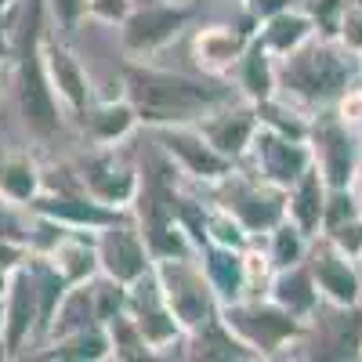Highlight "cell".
Returning a JSON list of instances; mask_svg holds the SVG:
<instances>
[{
    "label": "cell",
    "instance_id": "cell-1",
    "mask_svg": "<svg viewBox=\"0 0 362 362\" xmlns=\"http://www.w3.org/2000/svg\"><path fill=\"white\" fill-rule=\"evenodd\" d=\"M124 95L138 109L141 127H174V124H196L203 112L232 98V83L221 76H185L156 69L153 62H131L119 73Z\"/></svg>",
    "mask_w": 362,
    "mask_h": 362
},
{
    "label": "cell",
    "instance_id": "cell-2",
    "mask_svg": "<svg viewBox=\"0 0 362 362\" xmlns=\"http://www.w3.org/2000/svg\"><path fill=\"white\" fill-rule=\"evenodd\" d=\"M47 40V0H18L15 8V90L25 131L37 141H51L66 127V109L58 102L44 66Z\"/></svg>",
    "mask_w": 362,
    "mask_h": 362
},
{
    "label": "cell",
    "instance_id": "cell-3",
    "mask_svg": "<svg viewBox=\"0 0 362 362\" xmlns=\"http://www.w3.org/2000/svg\"><path fill=\"white\" fill-rule=\"evenodd\" d=\"M279 95L305 112L334 109L348 87L362 80V54L348 51L341 40L312 37L305 47L276 62Z\"/></svg>",
    "mask_w": 362,
    "mask_h": 362
},
{
    "label": "cell",
    "instance_id": "cell-4",
    "mask_svg": "<svg viewBox=\"0 0 362 362\" xmlns=\"http://www.w3.org/2000/svg\"><path fill=\"white\" fill-rule=\"evenodd\" d=\"M221 319L257 358H279L308 334V322L279 308L272 297H239L221 305Z\"/></svg>",
    "mask_w": 362,
    "mask_h": 362
},
{
    "label": "cell",
    "instance_id": "cell-5",
    "mask_svg": "<svg viewBox=\"0 0 362 362\" xmlns=\"http://www.w3.org/2000/svg\"><path fill=\"white\" fill-rule=\"evenodd\" d=\"M156 283L163 290V300L170 305L174 319L181 322L185 334H192L196 326L210 322L221 312V300L210 286L206 272L196 254H177V257H156L153 261Z\"/></svg>",
    "mask_w": 362,
    "mask_h": 362
},
{
    "label": "cell",
    "instance_id": "cell-6",
    "mask_svg": "<svg viewBox=\"0 0 362 362\" xmlns=\"http://www.w3.org/2000/svg\"><path fill=\"white\" fill-rule=\"evenodd\" d=\"M214 203H221L228 214L250 232V239H264L286 218V189L268 185L254 170H235L214 185Z\"/></svg>",
    "mask_w": 362,
    "mask_h": 362
},
{
    "label": "cell",
    "instance_id": "cell-7",
    "mask_svg": "<svg viewBox=\"0 0 362 362\" xmlns=\"http://www.w3.org/2000/svg\"><path fill=\"white\" fill-rule=\"evenodd\" d=\"M192 22L189 4H174V0H148L134 4V11L119 22V51L131 62H153L160 51H167Z\"/></svg>",
    "mask_w": 362,
    "mask_h": 362
},
{
    "label": "cell",
    "instance_id": "cell-8",
    "mask_svg": "<svg viewBox=\"0 0 362 362\" xmlns=\"http://www.w3.org/2000/svg\"><path fill=\"white\" fill-rule=\"evenodd\" d=\"M76 177L83 192L109 210H134L141 192V170L119 145H90L76 163Z\"/></svg>",
    "mask_w": 362,
    "mask_h": 362
},
{
    "label": "cell",
    "instance_id": "cell-9",
    "mask_svg": "<svg viewBox=\"0 0 362 362\" xmlns=\"http://www.w3.org/2000/svg\"><path fill=\"white\" fill-rule=\"evenodd\" d=\"M308 148H312V163L319 167V174L329 189L355 185V174H358V163H362L358 127L344 124L334 109H319V112H312Z\"/></svg>",
    "mask_w": 362,
    "mask_h": 362
},
{
    "label": "cell",
    "instance_id": "cell-10",
    "mask_svg": "<svg viewBox=\"0 0 362 362\" xmlns=\"http://www.w3.org/2000/svg\"><path fill=\"white\" fill-rule=\"evenodd\" d=\"M156 141L167 153L170 167L177 174H185L192 185H210L214 189L218 181H225L235 163L228 156H221L214 145L203 138V131L196 124H174V127H156Z\"/></svg>",
    "mask_w": 362,
    "mask_h": 362
},
{
    "label": "cell",
    "instance_id": "cell-11",
    "mask_svg": "<svg viewBox=\"0 0 362 362\" xmlns=\"http://www.w3.org/2000/svg\"><path fill=\"white\" fill-rule=\"evenodd\" d=\"M127 315L141 329L145 344L153 348V355H170V348H185V329L174 319L170 305L163 300V290L156 283V272L148 268L141 279L127 286Z\"/></svg>",
    "mask_w": 362,
    "mask_h": 362
},
{
    "label": "cell",
    "instance_id": "cell-12",
    "mask_svg": "<svg viewBox=\"0 0 362 362\" xmlns=\"http://www.w3.org/2000/svg\"><path fill=\"white\" fill-rule=\"evenodd\" d=\"M44 341V322H40V293H37V279L29 264L22 261V268H15V276L4 290V329H0V348L4 358L22 355L33 341Z\"/></svg>",
    "mask_w": 362,
    "mask_h": 362
},
{
    "label": "cell",
    "instance_id": "cell-13",
    "mask_svg": "<svg viewBox=\"0 0 362 362\" xmlns=\"http://www.w3.org/2000/svg\"><path fill=\"white\" fill-rule=\"evenodd\" d=\"M308 272L319 286L322 305L337 308V312H355L362 305V268L358 261H351L348 254H341L337 247H329L326 239H312L308 250Z\"/></svg>",
    "mask_w": 362,
    "mask_h": 362
},
{
    "label": "cell",
    "instance_id": "cell-14",
    "mask_svg": "<svg viewBox=\"0 0 362 362\" xmlns=\"http://www.w3.org/2000/svg\"><path fill=\"white\" fill-rule=\"evenodd\" d=\"M98 264H102V276L124 286H131L153 268V250H148L138 221H131V214L98 228Z\"/></svg>",
    "mask_w": 362,
    "mask_h": 362
},
{
    "label": "cell",
    "instance_id": "cell-15",
    "mask_svg": "<svg viewBox=\"0 0 362 362\" xmlns=\"http://www.w3.org/2000/svg\"><path fill=\"white\" fill-rule=\"evenodd\" d=\"M196 127L203 131V138L218 148L221 156H228L232 163H243L247 153H250V141L261 127L257 119V105L247 102V98H228L221 105H214L210 112H203L196 119Z\"/></svg>",
    "mask_w": 362,
    "mask_h": 362
},
{
    "label": "cell",
    "instance_id": "cell-16",
    "mask_svg": "<svg viewBox=\"0 0 362 362\" xmlns=\"http://www.w3.org/2000/svg\"><path fill=\"white\" fill-rule=\"evenodd\" d=\"M247 160H250V170L257 177H264L268 185L290 189L312 167V148H308V141H293V138H283L268 127H257Z\"/></svg>",
    "mask_w": 362,
    "mask_h": 362
},
{
    "label": "cell",
    "instance_id": "cell-17",
    "mask_svg": "<svg viewBox=\"0 0 362 362\" xmlns=\"http://www.w3.org/2000/svg\"><path fill=\"white\" fill-rule=\"evenodd\" d=\"M254 22L247 25H228V22H210V25H199L192 33V62L203 76H228L239 62V54L247 51L250 37H254Z\"/></svg>",
    "mask_w": 362,
    "mask_h": 362
},
{
    "label": "cell",
    "instance_id": "cell-18",
    "mask_svg": "<svg viewBox=\"0 0 362 362\" xmlns=\"http://www.w3.org/2000/svg\"><path fill=\"white\" fill-rule=\"evenodd\" d=\"M44 66H47V80L54 87L58 102H62V109L80 119L87 112V105L95 102V87H90V76L80 62V54L69 44L47 37L44 40Z\"/></svg>",
    "mask_w": 362,
    "mask_h": 362
},
{
    "label": "cell",
    "instance_id": "cell-19",
    "mask_svg": "<svg viewBox=\"0 0 362 362\" xmlns=\"http://www.w3.org/2000/svg\"><path fill=\"white\" fill-rule=\"evenodd\" d=\"M80 127L90 145H119L141 127V119H138V109L131 105V98L124 90H116L112 98H95L87 105V112L80 116Z\"/></svg>",
    "mask_w": 362,
    "mask_h": 362
},
{
    "label": "cell",
    "instance_id": "cell-20",
    "mask_svg": "<svg viewBox=\"0 0 362 362\" xmlns=\"http://www.w3.org/2000/svg\"><path fill=\"white\" fill-rule=\"evenodd\" d=\"M44 257L58 272H62V279L69 286L102 276V264H98V232H90V228H66L62 235H58V243Z\"/></svg>",
    "mask_w": 362,
    "mask_h": 362
},
{
    "label": "cell",
    "instance_id": "cell-21",
    "mask_svg": "<svg viewBox=\"0 0 362 362\" xmlns=\"http://www.w3.org/2000/svg\"><path fill=\"white\" fill-rule=\"evenodd\" d=\"M279 308H286L290 315H297L300 322H315L319 315V305H322V297H319V286L312 279V272L308 264H290V268H279L276 276H272L268 283V293Z\"/></svg>",
    "mask_w": 362,
    "mask_h": 362
},
{
    "label": "cell",
    "instance_id": "cell-22",
    "mask_svg": "<svg viewBox=\"0 0 362 362\" xmlns=\"http://www.w3.org/2000/svg\"><path fill=\"white\" fill-rule=\"evenodd\" d=\"M196 257H199V264H203L206 279L214 286L221 305H232V300L247 297V257H243V250L221 247V243H203L196 250Z\"/></svg>",
    "mask_w": 362,
    "mask_h": 362
},
{
    "label": "cell",
    "instance_id": "cell-23",
    "mask_svg": "<svg viewBox=\"0 0 362 362\" xmlns=\"http://www.w3.org/2000/svg\"><path fill=\"white\" fill-rule=\"evenodd\" d=\"M276 62H279V58L272 54L257 37H250L247 51L239 54V62H235V69H232L228 76L235 80L239 95L257 105V102H264V98H272V95H279V73H276Z\"/></svg>",
    "mask_w": 362,
    "mask_h": 362
},
{
    "label": "cell",
    "instance_id": "cell-24",
    "mask_svg": "<svg viewBox=\"0 0 362 362\" xmlns=\"http://www.w3.org/2000/svg\"><path fill=\"white\" fill-rule=\"evenodd\" d=\"M326 192L329 185L322 181L319 167L312 163L293 185L286 189V218L312 239L322 235V214H326Z\"/></svg>",
    "mask_w": 362,
    "mask_h": 362
},
{
    "label": "cell",
    "instance_id": "cell-25",
    "mask_svg": "<svg viewBox=\"0 0 362 362\" xmlns=\"http://www.w3.org/2000/svg\"><path fill=\"white\" fill-rule=\"evenodd\" d=\"M185 348H189V351H185L189 358H203V362H250V358H257V355L225 326L221 312L210 319V322L196 326L192 334H185Z\"/></svg>",
    "mask_w": 362,
    "mask_h": 362
},
{
    "label": "cell",
    "instance_id": "cell-26",
    "mask_svg": "<svg viewBox=\"0 0 362 362\" xmlns=\"http://www.w3.org/2000/svg\"><path fill=\"white\" fill-rule=\"evenodd\" d=\"M254 37H257L272 54H276V58H286V54H293L297 47H305V44H308L312 37H319V33H315V22L293 4V8H286V11H279V15L264 18V22L254 29Z\"/></svg>",
    "mask_w": 362,
    "mask_h": 362
},
{
    "label": "cell",
    "instance_id": "cell-27",
    "mask_svg": "<svg viewBox=\"0 0 362 362\" xmlns=\"http://www.w3.org/2000/svg\"><path fill=\"white\" fill-rule=\"evenodd\" d=\"M40 358H62V362H109L112 344H109V329L105 322H90L83 329H73L66 337H54L44 344Z\"/></svg>",
    "mask_w": 362,
    "mask_h": 362
},
{
    "label": "cell",
    "instance_id": "cell-28",
    "mask_svg": "<svg viewBox=\"0 0 362 362\" xmlns=\"http://www.w3.org/2000/svg\"><path fill=\"white\" fill-rule=\"evenodd\" d=\"M44 189V167L33 153H4V167H0V196L15 206H25L33 203Z\"/></svg>",
    "mask_w": 362,
    "mask_h": 362
},
{
    "label": "cell",
    "instance_id": "cell-29",
    "mask_svg": "<svg viewBox=\"0 0 362 362\" xmlns=\"http://www.w3.org/2000/svg\"><path fill=\"white\" fill-rule=\"evenodd\" d=\"M90 322H102V319H98V305H95V279L76 283V286L66 290L62 305H58V312H54V319H51V326H47V341L66 337V334H73V329H83V326H90ZM47 341H44V344H47Z\"/></svg>",
    "mask_w": 362,
    "mask_h": 362
},
{
    "label": "cell",
    "instance_id": "cell-30",
    "mask_svg": "<svg viewBox=\"0 0 362 362\" xmlns=\"http://www.w3.org/2000/svg\"><path fill=\"white\" fill-rule=\"evenodd\" d=\"M257 119H261V127L276 131V134H283V138L308 141L312 112H305L300 105H293V102H290V98H283V95H272V98L257 102Z\"/></svg>",
    "mask_w": 362,
    "mask_h": 362
},
{
    "label": "cell",
    "instance_id": "cell-31",
    "mask_svg": "<svg viewBox=\"0 0 362 362\" xmlns=\"http://www.w3.org/2000/svg\"><path fill=\"white\" fill-rule=\"evenodd\" d=\"M312 250V235H305L290 218H283L276 228L264 235V254L272 261V268H290V264H305Z\"/></svg>",
    "mask_w": 362,
    "mask_h": 362
},
{
    "label": "cell",
    "instance_id": "cell-32",
    "mask_svg": "<svg viewBox=\"0 0 362 362\" xmlns=\"http://www.w3.org/2000/svg\"><path fill=\"white\" fill-rule=\"evenodd\" d=\"M105 329H109V344H112V358L119 362H141V358H156L153 348L145 344L141 329L134 326V319L124 312H116L112 319H105Z\"/></svg>",
    "mask_w": 362,
    "mask_h": 362
},
{
    "label": "cell",
    "instance_id": "cell-33",
    "mask_svg": "<svg viewBox=\"0 0 362 362\" xmlns=\"http://www.w3.org/2000/svg\"><path fill=\"white\" fill-rule=\"evenodd\" d=\"M206 243H221V247H235V250H247L254 239H250V232L239 225L228 210L221 206V203H214L210 199L206 203Z\"/></svg>",
    "mask_w": 362,
    "mask_h": 362
},
{
    "label": "cell",
    "instance_id": "cell-34",
    "mask_svg": "<svg viewBox=\"0 0 362 362\" xmlns=\"http://www.w3.org/2000/svg\"><path fill=\"white\" fill-rule=\"evenodd\" d=\"M297 8L315 22V33H319V37L337 40V29H341V18H344L348 0H297Z\"/></svg>",
    "mask_w": 362,
    "mask_h": 362
},
{
    "label": "cell",
    "instance_id": "cell-35",
    "mask_svg": "<svg viewBox=\"0 0 362 362\" xmlns=\"http://www.w3.org/2000/svg\"><path fill=\"white\" fill-rule=\"evenodd\" d=\"M322 239H326L329 247H337L341 254H348L351 261H362V214L358 218H348L341 225L322 228Z\"/></svg>",
    "mask_w": 362,
    "mask_h": 362
},
{
    "label": "cell",
    "instance_id": "cell-36",
    "mask_svg": "<svg viewBox=\"0 0 362 362\" xmlns=\"http://www.w3.org/2000/svg\"><path fill=\"white\" fill-rule=\"evenodd\" d=\"M29 210L25 206H15L0 196V239H15V243H25L29 239Z\"/></svg>",
    "mask_w": 362,
    "mask_h": 362
},
{
    "label": "cell",
    "instance_id": "cell-37",
    "mask_svg": "<svg viewBox=\"0 0 362 362\" xmlns=\"http://www.w3.org/2000/svg\"><path fill=\"white\" fill-rule=\"evenodd\" d=\"M47 15L62 33H76L87 18V0H47Z\"/></svg>",
    "mask_w": 362,
    "mask_h": 362
},
{
    "label": "cell",
    "instance_id": "cell-38",
    "mask_svg": "<svg viewBox=\"0 0 362 362\" xmlns=\"http://www.w3.org/2000/svg\"><path fill=\"white\" fill-rule=\"evenodd\" d=\"M337 40L362 54V0H348V8H344V18H341V29H337Z\"/></svg>",
    "mask_w": 362,
    "mask_h": 362
},
{
    "label": "cell",
    "instance_id": "cell-39",
    "mask_svg": "<svg viewBox=\"0 0 362 362\" xmlns=\"http://www.w3.org/2000/svg\"><path fill=\"white\" fill-rule=\"evenodd\" d=\"M138 0H87V18H95L102 25H119L131 11H134Z\"/></svg>",
    "mask_w": 362,
    "mask_h": 362
},
{
    "label": "cell",
    "instance_id": "cell-40",
    "mask_svg": "<svg viewBox=\"0 0 362 362\" xmlns=\"http://www.w3.org/2000/svg\"><path fill=\"white\" fill-rule=\"evenodd\" d=\"M29 257V247L25 243H15V239H0V297H4L15 268H22V261Z\"/></svg>",
    "mask_w": 362,
    "mask_h": 362
},
{
    "label": "cell",
    "instance_id": "cell-41",
    "mask_svg": "<svg viewBox=\"0 0 362 362\" xmlns=\"http://www.w3.org/2000/svg\"><path fill=\"white\" fill-rule=\"evenodd\" d=\"M297 0H247V18L254 22V25H261L264 18H272V15H279V11H286V8H293Z\"/></svg>",
    "mask_w": 362,
    "mask_h": 362
},
{
    "label": "cell",
    "instance_id": "cell-42",
    "mask_svg": "<svg viewBox=\"0 0 362 362\" xmlns=\"http://www.w3.org/2000/svg\"><path fill=\"white\" fill-rule=\"evenodd\" d=\"M15 11L11 15H0V66H8L15 58Z\"/></svg>",
    "mask_w": 362,
    "mask_h": 362
},
{
    "label": "cell",
    "instance_id": "cell-43",
    "mask_svg": "<svg viewBox=\"0 0 362 362\" xmlns=\"http://www.w3.org/2000/svg\"><path fill=\"white\" fill-rule=\"evenodd\" d=\"M18 8V0H0V15H11Z\"/></svg>",
    "mask_w": 362,
    "mask_h": 362
},
{
    "label": "cell",
    "instance_id": "cell-44",
    "mask_svg": "<svg viewBox=\"0 0 362 362\" xmlns=\"http://www.w3.org/2000/svg\"><path fill=\"white\" fill-rule=\"evenodd\" d=\"M0 329H4V297H0ZM4 351V348H0Z\"/></svg>",
    "mask_w": 362,
    "mask_h": 362
},
{
    "label": "cell",
    "instance_id": "cell-45",
    "mask_svg": "<svg viewBox=\"0 0 362 362\" xmlns=\"http://www.w3.org/2000/svg\"><path fill=\"white\" fill-rule=\"evenodd\" d=\"M174 4H189V0H174Z\"/></svg>",
    "mask_w": 362,
    "mask_h": 362
},
{
    "label": "cell",
    "instance_id": "cell-46",
    "mask_svg": "<svg viewBox=\"0 0 362 362\" xmlns=\"http://www.w3.org/2000/svg\"><path fill=\"white\" fill-rule=\"evenodd\" d=\"M0 167H4V153H0Z\"/></svg>",
    "mask_w": 362,
    "mask_h": 362
},
{
    "label": "cell",
    "instance_id": "cell-47",
    "mask_svg": "<svg viewBox=\"0 0 362 362\" xmlns=\"http://www.w3.org/2000/svg\"><path fill=\"white\" fill-rule=\"evenodd\" d=\"M0 358H4V351H0Z\"/></svg>",
    "mask_w": 362,
    "mask_h": 362
}]
</instances>
